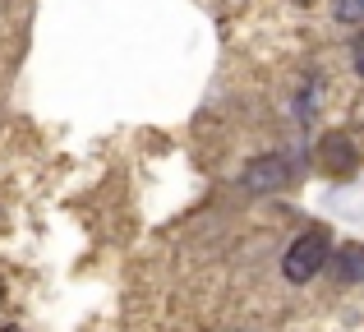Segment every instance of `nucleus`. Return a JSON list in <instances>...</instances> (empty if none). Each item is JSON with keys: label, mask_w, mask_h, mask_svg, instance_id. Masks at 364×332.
Wrapping results in <instances>:
<instances>
[{"label": "nucleus", "mask_w": 364, "mask_h": 332, "mask_svg": "<svg viewBox=\"0 0 364 332\" xmlns=\"http://www.w3.org/2000/svg\"><path fill=\"white\" fill-rule=\"evenodd\" d=\"M328 259H332L328 231H304V235L291 240V250H286V259H282V272L291 282H309V277H318V272L328 268Z\"/></svg>", "instance_id": "nucleus-1"}, {"label": "nucleus", "mask_w": 364, "mask_h": 332, "mask_svg": "<svg viewBox=\"0 0 364 332\" xmlns=\"http://www.w3.org/2000/svg\"><path fill=\"white\" fill-rule=\"evenodd\" d=\"M245 185L254 189V194H272V189H286V185H291V162H286L282 153L258 157V162H249V166H245Z\"/></svg>", "instance_id": "nucleus-2"}, {"label": "nucleus", "mask_w": 364, "mask_h": 332, "mask_svg": "<svg viewBox=\"0 0 364 332\" xmlns=\"http://www.w3.org/2000/svg\"><path fill=\"white\" fill-rule=\"evenodd\" d=\"M318 166L328 171V176H337V180L355 176V166H360V153H355V144H350L346 134H328V139L318 144Z\"/></svg>", "instance_id": "nucleus-3"}, {"label": "nucleus", "mask_w": 364, "mask_h": 332, "mask_svg": "<svg viewBox=\"0 0 364 332\" xmlns=\"http://www.w3.org/2000/svg\"><path fill=\"white\" fill-rule=\"evenodd\" d=\"M332 272H337V282H364V250L360 245L337 250L332 254Z\"/></svg>", "instance_id": "nucleus-4"}, {"label": "nucleus", "mask_w": 364, "mask_h": 332, "mask_svg": "<svg viewBox=\"0 0 364 332\" xmlns=\"http://www.w3.org/2000/svg\"><path fill=\"white\" fill-rule=\"evenodd\" d=\"M350 60H355V74H364V33L355 37V51H350Z\"/></svg>", "instance_id": "nucleus-5"}, {"label": "nucleus", "mask_w": 364, "mask_h": 332, "mask_svg": "<svg viewBox=\"0 0 364 332\" xmlns=\"http://www.w3.org/2000/svg\"><path fill=\"white\" fill-rule=\"evenodd\" d=\"M0 332H18V328H0Z\"/></svg>", "instance_id": "nucleus-6"}, {"label": "nucleus", "mask_w": 364, "mask_h": 332, "mask_svg": "<svg viewBox=\"0 0 364 332\" xmlns=\"http://www.w3.org/2000/svg\"><path fill=\"white\" fill-rule=\"evenodd\" d=\"M0 296H5V282H0Z\"/></svg>", "instance_id": "nucleus-7"}]
</instances>
